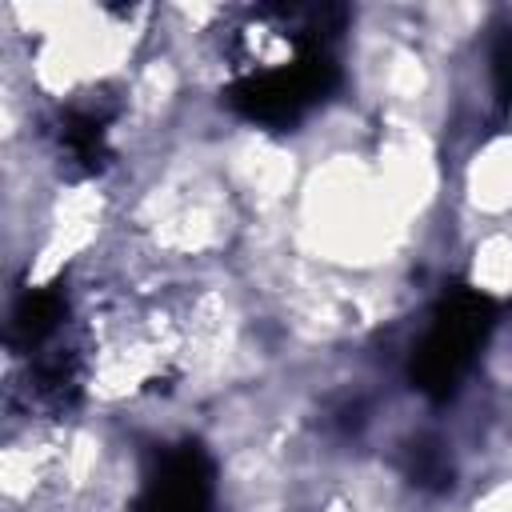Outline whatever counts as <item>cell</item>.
<instances>
[{"label":"cell","mask_w":512,"mask_h":512,"mask_svg":"<svg viewBox=\"0 0 512 512\" xmlns=\"http://www.w3.org/2000/svg\"><path fill=\"white\" fill-rule=\"evenodd\" d=\"M492 80H496L500 108H512V28H504L492 48Z\"/></svg>","instance_id":"obj_4"},{"label":"cell","mask_w":512,"mask_h":512,"mask_svg":"<svg viewBox=\"0 0 512 512\" xmlns=\"http://www.w3.org/2000/svg\"><path fill=\"white\" fill-rule=\"evenodd\" d=\"M212 504V464L196 444H180L164 456L160 472L148 480L136 512H208Z\"/></svg>","instance_id":"obj_3"},{"label":"cell","mask_w":512,"mask_h":512,"mask_svg":"<svg viewBox=\"0 0 512 512\" xmlns=\"http://www.w3.org/2000/svg\"><path fill=\"white\" fill-rule=\"evenodd\" d=\"M492 320H496L492 296H484L476 288H448L432 312L428 336L420 340V348L412 356V368H408L412 384L424 396L444 400L456 388V380L468 372Z\"/></svg>","instance_id":"obj_1"},{"label":"cell","mask_w":512,"mask_h":512,"mask_svg":"<svg viewBox=\"0 0 512 512\" xmlns=\"http://www.w3.org/2000/svg\"><path fill=\"white\" fill-rule=\"evenodd\" d=\"M336 76L340 72L328 48H304L292 64H276L236 80L228 88V104L256 124H292L336 84Z\"/></svg>","instance_id":"obj_2"}]
</instances>
